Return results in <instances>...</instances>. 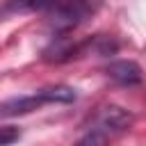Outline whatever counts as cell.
<instances>
[{"label": "cell", "mask_w": 146, "mask_h": 146, "mask_svg": "<svg viewBox=\"0 0 146 146\" xmlns=\"http://www.w3.org/2000/svg\"><path fill=\"white\" fill-rule=\"evenodd\" d=\"M57 0H5L0 5V18L16 16V14H34V11H50Z\"/></svg>", "instance_id": "5b68a950"}, {"label": "cell", "mask_w": 146, "mask_h": 146, "mask_svg": "<svg viewBox=\"0 0 146 146\" xmlns=\"http://www.w3.org/2000/svg\"><path fill=\"white\" fill-rule=\"evenodd\" d=\"M110 139L112 137H107L103 130H98V128H94V125H89V130L73 144V146H107L110 144Z\"/></svg>", "instance_id": "8992f818"}, {"label": "cell", "mask_w": 146, "mask_h": 146, "mask_svg": "<svg viewBox=\"0 0 146 146\" xmlns=\"http://www.w3.org/2000/svg\"><path fill=\"white\" fill-rule=\"evenodd\" d=\"M94 128L103 130L107 137H116L121 132H125L130 125H132V114L125 110V107H119V105H105L98 110L94 123Z\"/></svg>", "instance_id": "3957f363"}, {"label": "cell", "mask_w": 146, "mask_h": 146, "mask_svg": "<svg viewBox=\"0 0 146 146\" xmlns=\"http://www.w3.org/2000/svg\"><path fill=\"white\" fill-rule=\"evenodd\" d=\"M21 139V130L16 125H0V146H11Z\"/></svg>", "instance_id": "52a82bcc"}, {"label": "cell", "mask_w": 146, "mask_h": 146, "mask_svg": "<svg viewBox=\"0 0 146 146\" xmlns=\"http://www.w3.org/2000/svg\"><path fill=\"white\" fill-rule=\"evenodd\" d=\"M105 73L121 87H137L144 82V71L132 59H114L105 66Z\"/></svg>", "instance_id": "277c9868"}, {"label": "cell", "mask_w": 146, "mask_h": 146, "mask_svg": "<svg viewBox=\"0 0 146 146\" xmlns=\"http://www.w3.org/2000/svg\"><path fill=\"white\" fill-rule=\"evenodd\" d=\"M103 0H57V5L48 11L52 36L55 34H68L71 30L87 23L98 9Z\"/></svg>", "instance_id": "7a4b0ae2"}, {"label": "cell", "mask_w": 146, "mask_h": 146, "mask_svg": "<svg viewBox=\"0 0 146 146\" xmlns=\"http://www.w3.org/2000/svg\"><path fill=\"white\" fill-rule=\"evenodd\" d=\"M78 100V91L68 84H50L39 91L25 94V96H14L0 103V119H14V116H25L32 114L46 105H68Z\"/></svg>", "instance_id": "6da1fadb"}]
</instances>
